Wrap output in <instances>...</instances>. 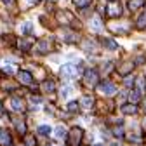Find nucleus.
Listing matches in <instances>:
<instances>
[{
	"label": "nucleus",
	"mask_w": 146,
	"mask_h": 146,
	"mask_svg": "<svg viewBox=\"0 0 146 146\" xmlns=\"http://www.w3.org/2000/svg\"><path fill=\"white\" fill-rule=\"evenodd\" d=\"M82 137H84V131L80 129V127H73V129H70V132H68L66 141H68L70 146H80Z\"/></svg>",
	"instance_id": "obj_1"
},
{
	"label": "nucleus",
	"mask_w": 146,
	"mask_h": 146,
	"mask_svg": "<svg viewBox=\"0 0 146 146\" xmlns=\"http://www.w3.org/2000/svg\"><path fill=\"white\" fill-rule=\"evenodd\" d=\"M98 89H99V92L104 94V96H111V94L117 92V87H115V84H111V82H103V84H99Z\"/></svg>",
	"instance_id": "obj_2"
},
{
	"label": "nucleus",
	"mask_w": 146,
	"mask_h": 146,
	"mask_svg": "<svg viewBox=\"0 0 146 146\" xmlns=\"http://www.w3.org/2000/svg\"><path fill=\"white\" fill-rule=\"evenodd\" d=\"M61 77L63 78H75L77 77V66L73 64H64L61 68Z\"/></svg>",
	"instance_id": "obj_3"
},
{
	"label": "nucleus",
	"mask_w": 146,
	"mask_h": 146,
	"mask_svg": "<svg viewBox=\"0 0 146 146\" xmlns=\"http://www.w3.org/2000/svg\"><path fill=\"white\" fill-rule=\"evenodd\" d=\"M106 14H108L110 17H118V16L122 14L120 4H118V2H110V4H108V9H106Z\"/></svg>",
	"instance_id": "obj_4"
},
{
	"label": "nucleus",
	"mask_w": 146,
	"mask_h": 146,
	"mask_svg": "<svg viewBox=\"0 0 146 146\" xmlns=\"http://www.w3.org/2000/svg\"><path fill=\"white\" fill-rule=\"evenodd\" d=\"M84 84L85 85H90V87H94L98 84V73L94 70H89L85 71V75H84Z\"/></svg>",
	"instance_id": "obj_5"
},
{
	"label": "nucleus",
	"mask_w": 146,
	"mask_h": 146,
	"mask_svg": "<svg viewBox=\"0 0 146 146\" xmlns=\"http://www.w3.org/2000/svg\"><path fill=\"white\" fill-rule=\"evenodd\" d=\"M17 80H19L23 85H33V77H31V73L30 71H17Z\"/></svg>",
	"instance_id": "obj_6"
},
{
	"label": "nucleus",
	"mask_w": 146,
	"mask_h": 146,
	"mask_svg": "<svg viewBox=\"0 0 146 146\" xmlns=\"http://www.w3.org/2000/svg\"><path fill=\"white\" fill-rule=\"evenodd\" d=\"M11 106H12L14 111H17V113L25 111V101H23L21 98H12V99H11Z\"/></svg>",
	"instance_id": "obj_7"
},
{
	"label": "nucleus",
	"mask_w": 146,
	"mask_h": 146,
	"mask_svg": "<svg viewBox=\"0 0 146 146\" xmlns=\"http://www.w3.org/2000/svg\"><path fill=\"white\" fill-rule=\"evenodd\" d=\"M12 143V137H11V132L2 129L0 131V146H9Z\"/></svg>",
	"instance_id": "obj_8"
},
{
	"label": "nucleus",
	"mask_w": 146,
	"mask_h": 146,
	"mask_svg": "<svg viewBox=\"0 0 146 146\" xmlns=\"http://www.w3.org/2000/svg\"><path fill=\"white\" fill-rule=\"evenodd\" d=\"M122 113H123V115H136V113H137V106H136L134 103L123 104V106H122Z\"/></svg>",
	"instance_id": "obj_9"
},
{
	"label": "nucleus",
	"mask_w": 146,
	"mask_h": 146,
	"mask_svg": "<svg viewBox=\"0 0 146 146\" xmlns=\"http://www.w3.org/2000/svg\"><path fill=\"white\" fill-rule=\"evenodd\" d=\"M14 120V125H16V129H17V132L19 134H26V123L23 122V120H19V118H12Z\"/></svg>",
	"instance_id": "obj_10"
},
{
	"label": "nucleus",
	"mask_w": 146,
	"mask_h": 146,
	"mask_svg": "<svg viewBox=\"0 0 146 146\" xmlns=\"http://www.w3.org/2000/svg\"><path fill=\"white\" fill-rule=\"evenodd\" d=\"M90 28H92L94 31H101V28H103L101 17H92V19H90Z\"/></svg>",
	"instance_id": "obj_11"
},
{
	"label": "nucleus",
	"mask_w": 146,
	"mask_h": 146,
	"mask_svg": "<svg viewBox=\"0 0 146 146\" xmlns=\"http://www.w3.org/2000/svg\"><path fill=\"white\" fill-rule=\"evenodd\" d=\"M92 104H94V99L92 98H89V96H84L82 98V106L85 110H90V108H92Z\"/></svg>",
	"instance_id": "obj_12"
},
{
	"label": "nucleus",
	"mask_w": 146,
	"mask_h": 146,
	"mask_svg": "<svg viewBox=\"0 0 146 146\" xmlns=\"http://www.w3.org/2000/svg\"><path fill=\"white\" fill-rule=\"evenodd\" d=\"M25 144L26 146H36V139H35V136H31V134H25Z\"/></svg>",
	"instance_id": "obj_13"
},
{
	"label": "nucleus",
	"mask_w": 146,
	"mask_h": 146,
	"mask_svg": "<svg viewBox=\"0 0 146 146\" xmlns=\"http://www.w3.org/2000/svg\"><path fill=\"white\" fill-rule=\"evenodd\" d=\"M36 4V0H19V7L21 9H30Z\"/></svg>",
	"instance_id": "obj_14"
},
{
	"label": "nucleus",
	"mask_w": 146,
	"mask_h": 146,
	"mask_svg": "<svg viewBox=\"0 0 146 146\" xmlns=\"http://www.w3.org/2000/svg\"><path fill=\"white\" fill-rule=\"evenodd\" d=\"M139 98H141V92H139L137 89H132V90H131V94H129V101H131V103H136Z\"/></svg>",
	"instance_id": "obj_15"
},
{
	"label": "nucleus",
	"mask_w": 146,
	"mask_h": 146,
	"mask_svg": "<svg viewBox=\"0 0 146 146\" xmlns=\"http://www.w3.org/2000/svg\"><path fill=\"white\" fill-rule=\"evenodd\" d=\"M50 131H52V129H50L49 125H40L38 129H36V132H38L40 136H49V134H50Z\"/></svg>",
	"instance_id": "obj_16"
},
{
	"label": "nucleus",
	"mask_w": 146,
	"mask_h": 146,
	"mask_svg": "<svg viewBox=\"0 0 146 146\" xmlns=\"http://www.w3.org/2000/svg\"><path fill=\"white\" fill-rule=\"evenodd\" d=\"M42 87H44L45 92H54V89H56V87H54V82H52V80H45Z\"/></svg>",
	"instance_id": "obj_17"
},
{
	"label": "nucleus",
	"mask_w": 146,
	"mask_h": 146,
	"mask_svg": "<svg viewBox=\"0 0 146 146\" xmlns=\"http://www.w3.org/2000/svg\"><path fill=\"white\" fill-rule=\"evenodd\" d=\"M143 2H144V0H131V2H129V9L136 11V9H139L143 5Z\"/></svg>",
	"instance_id": "obj_18"
},
{
	"label": "nucleus",
	"mask_w": 146,
	"mask_h": 146,
	"mask_svg": "<svg viewBox=\"0 0 146 146\" xmlns=\"http://www.w3.org/2000/svg\"><path fill=\"white\" fill-rule=\"evenodd\" d=\"M54 134H56V137H64L66 136V129H64V127L63 125H59V127H56V131H54Z\"/></svg>",
	"instance_id": "obj_19"
},
{
	"label": "nucleus",
	"mask_w": 146,
	"mask_h": 146,
	"mask_svg": "<svg viewBox=\"0 0 146 146\" xmlns=\"http://www.w3.org/2000/svg\"><path fill=\"white\" fill-rule=\"evenodd\" d=\"M139 17H141V19H137V28H141V30H143V28L146 26V11H144Z\"/></svg>",
	"instance_id": "obj_20"
},
{
	"label": "nucleus",
	"mask_w": 146,
	"mask_h": 146,
	"mask_svg": "<svg viewBox=\"0 0 146 146\" xmlns=\"http://www.w3.org/2000/svg\"><path fill=\"white\" fill-rule=\"evenodd\" d=\"M68 111H71V113L78 111V103H77V101H71V103H68Z\"/></svg>",
	"instance_id": "obj_21"
},
{
	"label": "nucleus",
	"mask_w": 146,
	"mask_h": 146,
	"mask_svg": "<svg viewBox=\"0 0 146 146\" xmlns=\"http://www.w3.org/2000/svg\"><path fill=\"white\" fill-rule=\"evenodd\" d=\"M103 44H104L110 50H115V49H117V44H115L113 40H108V38H106V40H103Z\"/></svg>",
	"instance_id": "obj_22"
},
{
	"label": "nucleus",
	"mask_w": 146,
	"mask_h": 146,
	"mask_svg": "<svg viewBox=\"0 0 146 146\" xmlns=\"http://www.w3.org/2000/svg\"><path fill=\"white\" fill-rule=\"evenodd\" d=\"M73 2H75L77 7H82V9H84V7H87V5L90 4V0H73Z\"/></svg>",
	"instance_id": "obj_23"
},
{
	"label": "nucleus",
	"mask_w": 146,
	"mask_h": 146,
	"mask_svg": "<svg viewBox=\"0 0 146 146\" xmlns=\"http://www.w3.org/2000/svg\"><path fill=\"white\" fill-rule=\"evenodd\" d=\"M23 30H25V31H23L25 35H30L31 30H33V25H31V23H25V25H23Z\"/></svg>",
	"instance_id": "obj_24"
},
{
	"label": "nucleus",
	"mask_w": 146,
	"mask_h": 146,
	"mask_svg": "<svg viewBox=\"0 0 146 146\" xmlns=\"http://www.w3.org/2000/svg\"><path fill=\"white\" fill-rule=\"evenodd\" d=\"M137 90H139V92H143V90H144V78H139L137 80Z\"/></svg>",
	"instance_id": "obj_25"
},
{
	"label": "nucleus",
	"mask_w": 146,
	"mask_h": 146,
	"mask_svg": "<svg viewBox=\"0 0 146 146\" xmlns=\"http://www.w3.org/2000/svg\"><path fill=\"white\" fill-rule=\"evenodd\" d=\"M113 132H115L117 136H122V134H123V131H122V127H115V131H113Z\"/></svg>",
	"instance_id": "obj_26"
},
{
	"label": "nucleus",
	"mask_w": 146,
	"mask_h": 146,
	"mask_svg": "<svg viewBox=\"0 0 146 146\" xmlns=\"http://www.w3.org/2000/svg\"><path fill=\"white\" fill-rule=\"evenodd\" d=\"M132 82H134L132 77H127V78H125V85H132Z\"/></svg>",
	"instance_id": "obj_27"
},
{
	"label": "nucleus",
	"mask_w": 146,
	"mask_h": 146,
	"mask_svg": "<svg viewBox=\"0 0 146 146\" xmlns=\"http://www.w3.org/2000/svg\"><path fill=\"white\" fill-rule=\"evenodd\" d=\"M31 101H33V103H35V104H38V103H40V101H42V99H40V98H35V96H33V98H31Z\"/></svg>",
	"instance_id": "obj_28"
},
{
	"label": "nucleus",
	"mask_w": 146,
	"mask_h": 146,
	"mask_svg": "<svg viewBox=\"0 0 146 146\" xmlns=\"http://www.w3.org/2000/svg\"><path fill=\"white\" fill-rule=\"evenodd\" d=\"M2 115H4V106L0 104V117H2Z\"/></svg>",
	"instance_id": "obj_29"
},
{
	"label": "nucleus",
	"mask_w": 146,
	"mask_h": 146,
	"mask_svg": "<svg viewBox=\"0 0 146 146\" xmlns=\"http://www.w3.org/2000/svg\"><path fill=\"white\" fill-rule=\"evenodd\" d=\"M2 2H4V4H7V5H9V4H12V0H2Z\"/></svg>",
	"instance_id": "obj_30"
},
{
	"label": "nucleus",
	"mask_w": 146,
	"mask_h": 146,
	"mask_svg": "<svg viewBox=\"0 0 146 146\" xmlns=\"http://www.w3.org/2000/svg\"><path fill=\"white\" fill-rule=\"evenodd\" d=\"M143 127H144V131H146V117H144V120H143Z\"/></svg>",
	"instance_id": "obj_31"
},
{
	"label": "nucleus",
	"mask_w": 146,
	"mask_h": 146,
	"mask_svg": "<svg viewBox=\"0 0 146 146\" xmlns=\"http://www.w3.org/2000/svg\"><path fill=\"white\" fill-rule=\"evenodd\" d=\"M143 104H144V111H146V99H144V103H143Z\"/></svg>",
	"instance_id": "obj_32"
},
{
	"label": "nucleus",
	"mask_w": 146,
	"mask_h": 146,
	"mask_svg": "<svg viewBox=\"0 0 146 146\" xmlns=\"http://www.w3.org/2000/svg\"><path fill=\"white\" fill-rule=\"evenodd\" d=\"M96 146H103V144H96Z\"/></svg>",
	"instance_id": "obj_33"
}]
</instances>
